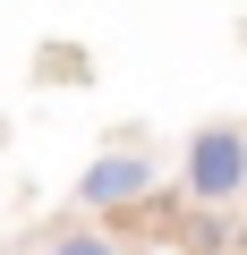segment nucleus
<instances>
[{"label":"nucleus","mask_w":247,"mask_h":255,"mask_svg":"<svg viewBox=\"0 0 247 255\" xmlns=\"http://www.w3.org/2000/svg\"><path fill=\"white\" fill-rule=\"evenodd\" d=\"M179 187L205 213H230L239 204V187H247V128L239 119H205L196 136L179 145Z\"/></svg>","instance_id":"nucleus-1"},{"label":"nucleus","mask_w":247,"mask_h":255,"mask_svg":"<svg viewBox=\"0 0 247 255\" xmlns=\"http://www.w3.org/2000/svg\"><path fill=\"white\" fill-rule=\"evenodd\" d=\"M162 187V162L154 153H94L85 170H77V204H85V221H119V213H137L145 196Z\"/></svg>","instance_id":"nucleus-2"},{"label":"nucleus","mask_w":247,"mask_h":255,"mask_svg":"<svg viewBox=\"0 0 247 255\" xmlns=\"http://www.w3.org/2000/svg\"><path fill=\"white\" fill-rule=\"evenodd\" d=\"M17 255H145V247L111 221H60V230H34Z\"/></svg>","instance_id":"nucleus-3"}]
</instances>
